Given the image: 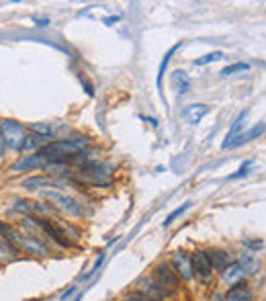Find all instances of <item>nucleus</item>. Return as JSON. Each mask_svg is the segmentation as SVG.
Wrapping results in <instances>:
<instances>
[{
  "mask_svg": "<svg viewBox=\"0 0 266 301\" xmlns=\"http://www.w3.org/2000/svg\"><path fill=\"white\" fill-rule=\"evenodd\" d=\"M191 262H193V270H195V277L201 279V281H209L213 277V266H211V260L207 256L205 250H197L191 254Z\"/></svg>",
  "mask_w": 266,
  "mask_h": 301,
  "instance_id": "6e6552de",
  "label": "nucleus"
},
{
  "mask_svg": "<svg viewBox=\"0 0 266 301\" xmlns=\"http://www.w3.org/2000/svg\"><path fill=\"white\" fill-rule=\"evenodd\" d=\"M45 166H47V160L39 152H35V154H29V156H21L17 162H13L11 168H9V172H13V174L33 172V170H43Z\"/></svg>",
  "mask_w": 266,
  "mask_h": 301,
  "instance_id": "20e7f679",
  "label": "nucleus"
},
{
  "mask_svg": "<svg viewBox=\"0 0 266 301\" xmlns=\"http://www.w3.org/2000/svg\"><path fill=\"white\" fill-rule=\"evenodd\" d=\"M11 209H13L15 213H19L21 217H29V215H33V199H27V197H15Z\"/></svg>",
  "mask_w": 266,
  "mask_h": 301,
  "instance_id": "412c9836",
  "label": "nucleus"
},
{
  "mask_svg": "<svg viewBox=\"0 0 266 301\" xmlns=\"http://www.w3.org/2000/svg\"><path fill=\"white\" fill-rule=\"evenodd\" d=\"M0 268H3V262H0Z\"/></svg>",
  "mask_w": 266,
  "mask_h": 301,
  "instance_id": "7c9ffc66",
  "label": "nucleus"
},
{
  "mask_svg": "<svg viewBox=\"0 0 266 301\" xmlns=\"http://www.w3.org/2000/svg\"><path fill=\"white\" fill-rule=\"evenodd\" d=\"M246 70H250V66L248 64H244V62H237V64H231V66H225L219 74L223 76V78H227V76H233L235 72H246Z\"/></svg>",
  "mask_w": 266,
  "mask_h": 301,
  "instance_id": "b1692460",
  "label": "nucleus"
},
{
  "mask_svg": "<svg viewBox=\"0 0 266 301\" xmlns=\"http://www.w3.org/2000/svg\"><path fill=\"white\" fill-rule=\"evenodd\" d=\"M182 47V41H176L166 54H164V58H162V62H160V68H158V76H156V84H158V90L162 88V78H164V72L168 70V64H170V58L174 56V52L176 49H180Z\"/></svg>",
  "mask_w": 266,
  "mask_h": 301,
  "instance_id": "aec40b11",
  "label": "nucleus"
},
{
  "mask_svg": "<svg viewBox=\"0 0 266 301\" xmlns=\"http://www.w3.org/2000/svg\"><path fill=\"white\" fill-rule=\"evenodd\" d=\"M29 133H37V135H47L54 139V123H29Z\"/></svg>",
  "mask_w": 266,
  "mask_h": 301,
  "instance_id": "4be33fe9",
  "label": "nucleus"
},
{
  "mask_svg": "<svg viewBox=\"0 0 266 301\" xmlns=\"http://www.w3.org/2000/svg\"><path fill=\"white\" fill-rule=\"evenodd\" d=\"M235 262L242 266V270H244L246 274H254V272L258 270V266H260V262H258V258H256V254H254V252H250V250L242 252V254L237 256V260H235Z\"/></svg>",
  "mask_w": 266,
  "mask_h": 301,
  "instance_id": "f3484780",
  "label": "nucleus"
},
{
  "mask_svg": "<svg viewBox=\"0 0 266 301\" xmlns=\"http://www.w3.org/2000/svg\"><path fill=\"white\" fill-rule=\"evenodd\" d=\"M123 301H156V299H150V297H146V295H142V293H131V295H127Z\"/></svg>",
  "mask_w": 266,
  "mask_h": 301,
  "instance_id": "bb28decb",
  "label": "nucleus"
},
{
  "mask_svg": "<svg viewBox=\"0 0 266 301\" xmlns=\"http://www.w3.org/2000/svg\"><path fill=\"white\" fill-rule=\"evenodd\" d=\"M0 238L7 240L9 244H13L15 248H19L21 240H23V232L19 230V225H13L5 219H0Z\"/></svg>",
  "mask_w": 266,
  "mask_h": 301,
  "instance_id": "f8f14e48",
  "label": "nucleus"
},
{
  "mask_svg": "<svg viewBox=\"0 0 266 301\" xmlns=\"http://www.w3.org/2000/svg\"><path fill=\"white\" fill-rule=\"evenodd\" d=\"M49 246H51V244L45 242V240H39V238H35V236L23 234V240H21L19 250L25 252V254H29V256L43 258V256H49Z\"/></svg>",
  "mask_w": 266,
  "mask_h": 301,
  "instance_id": "423d86ee",
  "label": "nucleus"
},
{
  "mask_svg": "<svg viewBox=\"0 0 266 301\" xmlns=\"http://www.w3.org/2000/svg\"><path fill=\"white\" fill-rule=\"evenodd\" d=\"M170 266L172 270L178 274V279L182 281H193L195 279V270H193V262H191V254L182 252V250H176L170 258Z\"/></svg>",
  "mask_w": 266,
  "mask_h": 301,
  "instance_id": "39448f33",
  "label": "nucleus"
},
{
  "mask_svg": "<svg viewBox=\"0 0 266 301\" xmlns=\"http://www.w3.org/2000/svg\"><path fill=\"white\" fill-rule=\"evenodd\" d=\"M248 115H250V111H242L237 117H235V121H233V125L229 127V131H227V135H225V141L221 143V147L223 149H227L229 145H231V141L235 139V137H240L242 135V129L246 127V121H248Z\"/></svg>",
  "mask_w": 266,
  "mask_h": 301,
  "instance_id": "ddd939ff",
  "label": "nucleus"
},
{
  "mask_svg": "<svg viewBox=\"0 0 266 301\" xmlns=\"http://www.w3.org/2000/svg\"><path fill=\"white\" fill-rule=\"evenodd\" d=\"M170 84H172V88L178 92V96H182V94H187V92L191 90V78H189V74L182 72V70L172 72V76H170Z\"/></svg>",
  "mask_w": 266,
  "mask_h": 301,
  "instance_id": "2eb2a0df",
  "label": "nucleus"
},
{
  "mask_svg": "<svg viewBox=\"0 0 266 301\" xmlns=\"http://www.w3.org/2000/svg\"><path fill=\"white\" fill-rule=\"evenodd\" d=\"M19 256H21V250H19V248H15L13 244H9L7 240L0 238V262H3V264H9V262L17 260Z\"/></svg>",
  "mask_w": 266,
  "mask_h": 301,
  "instance_id": "6ab92c4d",
  "label": "nucleus"
},
{
  "mask_svg": "<svg viewBox=\"0 0 266 301\" xmlns=\"http://www.w3.org/2000/svg\"><path fill=\"white\" fill-rule=\"evenodd\" d=\"M7 152V143H5V135H3V121H0V158Z\"/></svg>",
  "mask_w": 266,
  "mask_h": 301,
  "instance_id": "cd10ccee",
  "label": "nucleus"
},
{
  "mask_svg": "<svg viewBox=\"0 0 266 301\" xmlns=\"http://www.w3.org/2000/svg\"><path fill=\"white\" fill-rule=\"evenodd\" d=\"M211 113V107L209 105H203V103H195V105H187L184 111H182V117L191 123V125H199L207 115Z\"/></svg>",
  "mask_w": 266,
  "mask_h": 301,
  "instance_id": "1a4fd4ad",
  "label": "nucleus"
},
{
  "mask_svg": "<svg viewBox=\"0 0 266 301\" xmlns=\"http://www.w3.org/2000/svg\"><path fill=\"white\" fill-rule=\"evenodd\" d=\"M221 277H223V281H225L227 285H237V283H242V279L246 277V272L242 270V266H240L237 262H231V264L221 272Z\"/></svg>",
  "mask_w": 266,
  "mask_h": 301,
  "instance_id": "a211bd4d",
  "label": "nucleus"
},
{
  "mask_svg": "<svg viewBox=\"0 0 266 301\" xmlns=\"http://www.w3.org/2000/svg\"><path fill=\"white\" fill-rule=\"evenodd\" d=\"M136 291L138 293H142V295H146V297H150V299H156V301H162V299H166V297H170V293L166 291V289H162L156 281H154V277H142L138 283H136Z\"/></svg>",
  "mask_w": 266,
  "mask_h": 301,
  "instance_id": "0eeeda50",
  "label": "nucleus"
},
{
  "mask_svg": "<svg viewBox=\"0 0 266 301\" xmlns=\"http://www.w3.org/2000/svg\"><path fill=\"white\" fill-rule=\"evenodd\" d=\"M152 277H154V281H156L162 289H166L170 295H174V293L178 291V287H180V279H178V274L172 270V266H170L168 262H160V264L154 268Z\"/></svg>",
  "mask_w": 266,
  "mask_h": 301,
  "instance_id": "7ed1b4c3",
  "label": "nucleus"
},
{
  "mask_svg": "<svg viewBox=\"0 0 266 301\" xmlns=\"http://www.w3.org/2000/svg\"><path fill=\"white\" fill-rule=\"evenodd\" d=\"M49 141H54L51 137L47 135H37V133H27L25 137V143H23V152H39L41 147H45Z\"/></svg>",
  "mask_w": 266,
  "mask_h": 301,
  "instance_id": "4468645a",
  "label": "nucleus"
},
{
  "mask_svg": "<svg viewBox=\"0 0 266 301\" xmlns=\"http://www.w3.org/2000/svg\"><path fill=\"white\" fill-rule=\"evenodd\" d=\"M244 246H248V248H250V252H252V250H256V248H262V242H252V240H244Z\"/></svg>",
  "mask_w": 266,
  "mask_h": 301,
  "instance_id": "c85d7f7f",
  "label": "nucleus"
},
{
  "mask_svg": "<svg viewBox=\"0 0 266 301\" xmlns=\"http://www.w3.org/2000/svg\"><path fill=\"white\" fill-rule=\"evenodd\" d=\"M250 166H252V160H248V162H244V164L240 166V170H237L235 174H231V177H229V181H237V179H242V177H246V174H248V170H250Z\"/></svg>",
  "mask_w": 266,
  "mask_h": 301,
  "instance_id": "a878e982",
  "label": "nucleus"
},
{
  "mask_svg": "<svg viewBox=\"0 0 266 301\" xmlns=\"http://www.w3.org/2000/svg\"><path fill=\"white\" fill-rule=\"evenodd\" d=\"M21 187L31 191V193H39L43 189H54V179H49L45 174H33V177H27L21 183Z\"/></svg>",
  "mask_w": 266,
  "mask_h": 301,
  "instance_id": "9d476101",
  "label": "nucleus"
},
{
  "mask_svg": "<svg viewBox=\"0 0 266 301\" xmlns=\"http://www.w3.org/2000/svg\"><path fill=\"white\" fill-rule=\"evenodd\" d=\"M207 256H209V260H211L213 272H219V274H221L231 262H235L233 256H231L229 252H225V250H209Z\"/></svg>",
  "mask_w": 266,
  "mask_h": 301,
  "instance_id": "9b49d317",
  "label": "nucleus"
},
{
  "mask_svg": "<svg viewBox=\"0 0 266 301\" xmlns=\"http://www.w3.org/2000/svg\"><path fill=\"white\" fill-rule=\"evenodd\" d=\"M3 135H5L7 149L23 152V143H25V137H27V127L23 123L13 121V119H5L3 121Z\"/></svg>",
  "mask_w": 266,
  "mask_h": 301,
  "instance_id": "f03ea898",
  "label": "nucleus"
},
{
  "mask_svg": "<svg viewBox=\"0 0 266 301\" xmlns=\"http://www.w3.org/2000/svg\"><path fill=\"white\" fill-rule=\"evenodd\" d=\"M264 131H266V123H262V121H260V123H256V125H254L252 129H248L246 133H242L240 137H235V139L231 141V145H229V147H237V145H244V143H248V141L256 139L258 135H262Z\"/></svg>",
  "mask_w": 266,
  "mask_h": 301,
  "instance_id": "dca6fc26",
  "label": "nucleus"
},
{
  "mask_svg": "<svg viewBox=\"0 0 266 301\" xmlns=\"http://www.w3.org/2000/svg\"><path fill=\"white\" fill-rule=\"evenodd\" d=\"M117 21H119L117 17H109V19H104V23H107V25H111V23H117Z\"/></svg>",
  "mask_w": 266,
  "mask_h": 301,
  "instance_id": "c756f323",
  "label": "nucleus"
},
{
  "mask_svg": "<svg viewBox=\"0 0 266 301\" xmlns=\"http://www.w3.org/2000/svg\"><path fill=\"white\" fill-rule=\"evenodd\" d=\"M221 60H225V54H223V52H211V54H207V56L195 60L193 64H195V66H207V64H211V62H221Z\"/></svg>",
  "mask_w": 266,
  "mask_h": 301,
  "instance_id": "5701e85b",
  "label": "nucleus"
},
{
  "mask_svg": "<svg viewBox=\"0 0 266 301\" xmlns=\"http://www.w3.org/2000/svg\"><path fill=\"white\" fill-rule=\"evenodd\" d=\"M191 205H193V203H191V201H187L184 205H180L178 209H174V211H172V213H170V215H168V217L164 219V223H162V225H164V228H168V225H170V223H172V221H174L176 217H180V215H182V213H184V211H187V209H189Z\"/></svg>",
  "mask_w": 266,
  "mask_h": 301,
  "instance_id": "393cba45",
  "label": "nucleus"
},
{
  "mask_svg": "<svg viewBox=\"0 0 266 301\" xmlns=\"http://www.w3.org/2000/svg\"><path fill=\"white\" fill-rule=\"evenodd\" d=\"M39 197L45 203L54 205L60 213H64L68 217H84L86 215V209H84L82 201H78L76 197L66 195V193H62L58 189H43V191H39Z\"/></svg>",
  "mask_w": 266,
  "mask_h": 301,
  "instance_id": "f257e3e1",
  "label": "nucleus"
}]
</instances>
